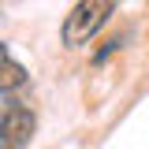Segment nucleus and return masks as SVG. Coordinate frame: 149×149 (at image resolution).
Segmentation results:
<instances>
[{
    "label": "nucleus",
    "instance_id": "obj_2",
    "mask_svg": "<svg viewBox=\"0 0 149 149\" xmlns=\"http://www.w3.org/2000/svg\"><path fill=\"white\" fill-rule=\"evenodd\" d=\"M37 134V116L26 104L4 101L0 104V149H26Z\"/></svg>",
    "mask_w": 149,
    "mask_h": 149
},
{
    "label": "nucleus",
    "instance_id": "obj_1",
    "mask_svg": "<svg viewBox=\"0 0 149 149\" xmlns=\"http://www.w3.org/2000/svg\"><path fill=\"white\" fill-rule=\"evenodd\" d=\"M116 4H119V0H78L71 8V15H67V22H63V30H60L63 45H71V49L74 45H86V41L112 19Z\"/></svg>",
    "mask_w": 149,
    "mask_h": 149
},
{
    "label": "nucleus",
    "instance_id": "obj_3",
    "mask_svg": "<svg viewBox=\"0 0 149 149\" xmlns=\"http://www.w3.org/2000/svg\"><path fill=\"white\" fill-rule=\"evenodd\" d=\"M19 86H26V67L8 52V45L0 41V93H11Z\"/></svg>",
    "mask_w": 149,
    "mask_h": 149
}]
</instances>
